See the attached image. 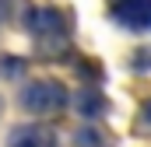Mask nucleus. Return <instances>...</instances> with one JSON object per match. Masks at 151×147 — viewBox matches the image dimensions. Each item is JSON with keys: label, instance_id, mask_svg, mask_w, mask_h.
I'll return each instance as SVG.
<instances>
[{"label": "nucleus", "instance_id": "obj_1", "mask_svg": "<svg viewBox=\"0 0 151 147\" xmlns=\"http://www.w3.org/2000/svg\"><path fill=\"white\" fill-rule=\"evenodd\" d=\"M18 105L32 116H56L70 105V91L63 88V81L42 77V81H28L18 91Z\"/></svg>", "mask_w": 151, "mask_h": 147}, {"label": "nucleus", "instance_id": "obj_2", "mask_svg": "<svg viewBox=\"0 0 151 147\" xmlns=\"http://www.w3.org/2000/svg\"><path fill=\"white\" fill-rule=\"evenodd\" d=\"M25 28L39 42H63L70 35V18L56 7H28L25 11Z\"/></svg>", "mask_w": 151, "mask_h": 147}, {"label": "nucleus", "instance_id": "obj_3", "mask_svg": "<svg viewBox=\"0 0 151 147\" xmlns=\"http://www.w3.org/2000/svg\"><path fill=\"white\" fill-rule=\"evenodd\" d=\"M113 18L130 32L151 28V0H113Z\"/></svg>", "mask_w": 151, "mask_h": 147}, {"label": "nucleus", "instance_id": "obj_4", "mask_svg": "<svg viewBox=\"0 0 151 147\" xmlns=\"http://www.w3.org/2000/svg\"><path fill=\"white\" fill-rule=\"evenodd\" d=\"M7 147H60V140H56V130L42 123H21L7 133Z\"/></svg>", "mask_w": 151, "mask_h": 147}, {"label": "nucleus", "instance_id": "obj_5", "mask_svg": "<svg viewBox=\"0 0 151 147\" xmlns=\"http://www.w3.org/2000/svg\"><path fill=\"white\" fill-rule=\"evenodd\" d=\"M74 109L81 112L84 119H99V116H106V112H109V98H106L102 91H95V88H84V91H77Z\"/></svg>", "mask_w": 151, "mask_h": 147}, {"label": "nucleus", "instance_id": "obj_6", "mask_svg": "<svg viewBox=\"0 0 151 147\" xmlns=\"http://www.w3.org/2000/svg\"><path fill=\"white\" fill-rule=\"evenodd\" d=\"M74 147H109V137L99 130V126H77L74 130Z\"/></svg>", "mask_w": 151, "mask_h": 147}, {"label": "nucleus", "instance_id": "obj_7", "mask_svg": "<svg viewBox=\"0 0 151 147\" xmlns=\"http://www.w3.org/2000/svg\"><path fill=\"white\" fill-rule=\"evenodd\" d=\"M130 63H134V70H137V74L151 70V49H144V46H141V49L134 53V60H130Z\"/></svg>", "mask_w": 151, "mask_h": 147}, {"label": "nucleus", "instance_id": "obj_8", "mask_svg": "<svg viewBox=\"0 0 151 147\" xmlns=\"http://www.w3.org/2000/svg\"><path fill=\"white\" fill-rule=\"evenodd\" d=\"M0 70H4V77H18V74H25V60H0Z\"/></svg>", "mask_w": 151, "mask_h": 147}, {"label": "nucleus", "instance_id": "obj_9", "mask_svg": "<svg viewBox=\"0 0 151 147\" xmlns=\"http://www.w3.org/2000/svg\"><path fill=\"white\" fill-rule=\"evenodd\" d=\"M137 119H141V126H148V130H151V98L141 105V116H137Z\"/></svg>", "mask_w": 151, "mask_h": 147}, {"label": "nucleus", "instance_id": "obj_10", "mask_svg": "<svg viewBox=\"0 0 151 147\" xmlns=\"http://www.w3.org/2000/svg\"><path fill=\"white\" fill-rule=\"evenodd\" d=\"M11 14H14V0H0V25H4Z\"/></svg>", "mask_w": 151, "mask_h": 147}, {"label": "nucleus", "instance_id": "obj_11", "mask_svg": "<svg viewBox=\"0 0 151 147\" xmlns=\"http://www.w3.org/2000/svg\"><path fill=\"white\" fill-rule=\"evenodd\" d=\"M0 116H4V98H0Z\"/></svg>", "mask_w": 151, "mask_h": 147}]
</instances>
